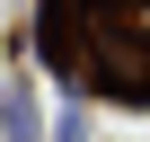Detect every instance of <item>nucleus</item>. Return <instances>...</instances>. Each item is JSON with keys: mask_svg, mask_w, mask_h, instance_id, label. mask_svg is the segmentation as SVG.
I'll list each match as a JSON object with an SVG mask.
<instances>
[{"mask_svg": "<svg viewBox=\"0 0 150 142\" xmlns=\"http://www.w3.org/2000/svg\"><path fill=\"white\" fill-rule=\"evenodd\" d=\"M88 124H80V107H62V124H53V142H80Z\"/></svg>", "mask_w": 150, "mask_h": 142, "instance_id": "obj_2", "label": "nucleus"}, {"mask_svg": "<svg viewBox=\"0 0 150 142\" xmlns=\"http://www.w3.org/2000/svg\"><path fill=\"white\" fill-rule=\"evenodd\" d=\"M0 142H35V107L9 89V98H0Z\"/></svg>", "mask_w": 150, "mask_h": 142, "instance_id": "obj_1", "label": "nucleus"}]
</instances>
